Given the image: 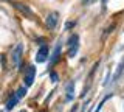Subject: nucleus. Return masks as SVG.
I'll return each instance as SVG.
<instances>
[{"label":"nucleus","instance_id":"1","mask_svg":"<svg viewBox=\"0 0 124 112\" xmlns=\"http://www.w3.org/2000/svg\"><path fill=\"white\" fill-rule=\"evenodd\" d=\"M67 45H68L67 55H68V58H73L78 53V48H79V36H78V34H71V36L68 37Z\"/></svg>","mask_w":124,"mask_h":112},{"label":"nucleus","instance_id":"2","mask_svg":"<svg viewBox=\"0 0 124 112\" xmlns=\"http://www.w3.org/2000/svg\"><path fill=\"white\" fill-rule=\"evenodd\" d=\"M22 53H23V45L22 44H17L16 45V48L13 50V64L16 67H19L20 65V59H22Z\"/></svg>","mask_w":124,"mask_h":112},{"label":"nucleus","instance_id":"3","mask_svg":"<svg viewBox=\"0 0 124 112\" xmlns=\"http://www.w3.org/2000/svg\"><path fill=\"white\" fill-rule=\"evenodd\" d=\"M34 75H36V69H34V65H30V67L26 69L25 78H23V81H25V86H26V87L33 86V81H34Z\"/></svg>","mask_w":124,"mask_h":112},{"label":"nucleus","instance_id":"4","mask_svg":"<svg viewBox=\"0 0 124 112\" xmlns=\"http://www.w3.org/2000/svg\"><path fill=\"white\" fill-rule=\"evenodd\" d=\"M45 22H46V26H48L50 30H54V28H56V25H57V22H59V14L54 13V11H53V13H50L48 16H46V20Z\"/></svg>","mask_w":124,"mask_h":112},{"label":"nucleus","instance_id":"5","mask_svg":"<svg viewBox=\"0 0 124 112\" xmlns=\"http://www.w3.org/2000/svg\"><path fill=\"white\" fill-rule=\"evenodd\" d=\"M46 56H48V47H46V45H42V47L37 50L36 61H37V62H45V61H46Z\"/></svg>","mask_w":124,"mask_h":112},{"label":"nucleus","instance_id":"6","mask_svg":"<svg viewBox=\"0 0 124 112\" xmlns=\"http://www.w3.org/2000/svg\"><path fill=\"white\" fill-rule=\"evenodd\" d=\"M59 58H61V44H57L56 45V48H54V52H53V55H51V59H50V64H56L57 61H59Z\"/></svg>","mask_w":124,"mask_h":112},{"label":"nucleus","instance_id":"7","mask_svg":"<svg viewBox=\"0 0 124 112\" xmlns=\"http://www.w3.org/2000/svg\"><path fill=\"white\" fill-rule=\"evenodd\" d=\"M16 8H17L19 11H20V13H23V14H25V16H33V11H31L30 8H28V6H26V5H23V3H16Z\"/></svg>","mask_w":124,"mask_h":112},{"label":"nucleus","instance_id":"8","mask_svg":"<svg viewBox=\"0 0 124 112\" xmlns=\"http://www.w3.org/2000/svg\"><path fill=\"white\" fill-rule=\"evenodd\" d=\"M73 98H75V83L70 81L67 84V100L70 101V100H73Z\"/></svg>","mask_w":124,"mask_h":112},{"label":"nucleus","instance_id":"9","mask_svg":"<svg viewBox=\"0 0 124 112\" xmlns=\"http://www.w3.org/2000/svg\"><path fill=\"white\" fill-rule=\"evenodd\" d=\"M17 101H19V96L17 95H14L13 98H9V101L6 103V111H13V107L17 104Z\"/></svg>","mask_w":124,"mask_h":112},{"label":"nucleus","instance_id":"10","mask_svg":"<svg viewBox=\"0 0 124 112\" xmlns=\"http://www.w3.org/2000/svg\"><path fill=\"white\" fill-rule=\"evenodd\" d=\"M16 95L19 96V100H20V98H23V96L26 95V86L20 87V89H19V90H17V94H16Z\"/></svg>","mask_w":124,"mask_h":112},{"label":"nucleus","instance_id":"11","mask_svg":"<svg viewBox=\"0 0 124 112\" xmlns=\"http://www.w3.org/2000/svg\"><path fill=\"white\" fill-rule=\"evenodd\" d=\"M110 96H112V94H110V95H107V96H106V98H104V100H102V101H101V103L98 104V107H96V109H95V112H99V109H101V107H102V104H104V103H106V101H107V100H108V98H110Z\"/></svg>","mask_w":124,"mask_h":112},{"label":"nucleus","instance_id":"12","mask_svg":"<svg viewBox=\"0 0 124 112\" xmlns=\"http://www.w3.org/2000/svg\"><path fill=\"white\" fill-rule=\"evenodd\" d=\"M50 76H51L53 83H57V81H59V76H57V73H56V72H51V73H50Z\"/></svg>","mask_w":124,"mask_h":112},{"label":"nucleus","instance_id":"13","mask_svg":"<svg viewBox=\"0 0 124 112\" xmlns=\"http://www.w3.org/2000/svg\"><path fill=\"white\" fill-rule=\"evenodd\" d=\"M96 0H82V5H92V3H95Z\"/></svg>","mask_w":124,"mask_h":112},{"label":"nucleus","instance_id":"14","mask_svg":"<svg viewBox=\"0 0 124 112\" xmlns=\"http://www.w3.org/2000/svg\"><path fill=\"white\" fill-rule=\"evenodd\" d=\"M78 109H79V106H78V104H75V106L70 109V112H78Z\"/></svg>","mask_w":124,"mask_h":112},{"label":"nucleus","instance_id":"15","mask_svg":"<svg viewBox=\"0 0 124 112\" xmlns=\"http://www.w3.org/2000/svg\"><path fill=\"white\" fill-rule=\"evenodd\" d=\"M107 9V0H102V11Z\"/></svg>","mask_w":124,"mask_h":112},{"label":"nucleus","instance_id":"16","mask_svg":"<svg viewBox=\"0 0 124 112\" xmlns=\"http://www.w3.org/2000/svg\"><path fill=\"white\" fill-rule=\"evenodd\" d=\"M20 112H25V111H20Z\"/></svg>","mask_w":124,"mask_h":112}]
</instances>
